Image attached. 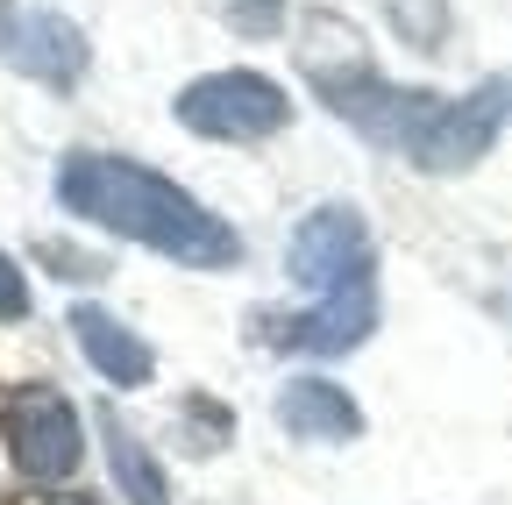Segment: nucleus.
Masks as SVG:
<instances>
[{
  "instance_id": "nucleus-4",
  "label": "nucleus",
  "mask_w": 512,
  "mask_h": 505,
  "mask_svg": "<svg viewBox=\"0 0 512 505\" xmlns=\"http://www.w3.org/2000/svg\"><path fill=\"white\" fill-rule=\"evenodd\" d=\"M0 434H8V456L29 484H64L86 456L79 413L57 385H22L8 406H0Z\"/></svg>"
},
{
  "instance_id": "nucleus-8",
  "label": "nucleus",
  "mask_w": 512,
  "mask_h": 505,
  "mask_svg": "<svg viewBox=\"0 0 512 505\" xmlns=\"http://www.w3.org/2000/svg\"><path fill=\"white\" fill-rule=\"evenodd\" d=\"M72 335H79L86 363L107 377V385H121V392H136V385H150V377H157L150 342H143L136 328H121L114 313H100V306H72Z\"/></svg>"
},
{
  "instance_id": "nucleus-9",
  "label": "nucleus",
  "mask_w": 512,
  "mask_h": 505,
  "mask_svg": "<svg viewBox=\"0 0 512 505\" xmlns=\"http://www.w3.org/2000/svg\"><path fill=\"white\" fill-rule=\"evenodd\" d=\"M278 420L299 441H356L363 434V413H356V399L335 385V377H292L278 392Z\"/></svg>"
},
{
  "instance_id": "nucleus-1",
  "label": "nucleus",
  "mask_w": 512,
  "mask_h": 505,
  "mask_svg": "<svg viewBox=\"0 0 512 505\" xmlns=\"http://www.w3.org/2000/svg\"><path fill=\"white\" fill-rule=\"evenodd\" d=\"M313 79H320L328 107L349 121L356 136L399 150L420 171H470L498 143V129L512 121V79H484L463 100H441V93H420V86H392L370 65H349V72L313 65Z\"/></svg>"
},
{
  "instance_id": "nucleus-13",
  "label": "nucleus",
  "mask_w": 512,
  "mask_h": 505,
  "mask_svg": "<svg viewBox=\"0 0 512 505\" xmlns=\"http://www.w3.org/2000/svg\"><path fill=\"white\" fill-rule=\"evenodd\" d=\"M43 264H57V278H107V264L100 257H86V249H72V242H43Z\"/></svg>"
},
{
  "instance_id": "nucleus-14",
  "label": "nucleus",
  "mask_w": 512,
  "mask_h": 505,
  "mask_svg": "<svg viewBox=\"0 0 512 505\" xmlns=\"http://www.w3.org/2000/svg\"><path fill=\"white\" fill-rule=\"evenodd\" d=\"M0 321H29V278L15 271L8 249H0Z\"/></svg>"
},
{
  "instance_id": "nucleus-6",
  "label": "nucleus",
  "mask_w": 512,
  "mask_h": 505,
  "mask_svg": "<svg viewBox=\"0 0 512 505\" xmlns=\"http://www.w3.org/2000/svg\"><path fill=\"white\" fill-rule=\"evenodd\" d=\"M370 328H377V285H356V292L320 299L313 313H271V321H256V342L285 349V356H349Z\"/></svg>"
},
{
  "instance_id": "nucleus-15",
  "label": "nucleus",
  "mask_w": 512,
  "mask_h": 505,
  "mask_svg": "<svg viewBox=\"0 0 512 505\" xmlns=\"http://www.w3.org/2000/svg\"><path fill=\"white\" fill-rule=\"evenodd\" d=\"M50 505H93V498H50Z\"/></svg>"
},
{
  "instance_id": "nucleus-3",
  "label": "nucleus",
  "mask_w": 512,
  "mask_h": 505,
  "mask_svg": "<svg viewBox=\"0 0 512 505\" xmlns=\"http://www.w3.org/2000/svg\"><path fill=\"white\" fill-rule=\"evenodd\" d=\"M178 121L214 143H264L292 121V93L264 72H214L178 93Z\"/></svg>"
},
{
  "instance_id": "nucleus-12",
  "label": "nucleus",
  "mask_w": 512,
  "mask_h": 505,
  "mask_svg": "<svg viewBox=\"0 0 512 505\" xmlns=\"http://www.w3.org/2000/svg\"><path fill=\"white\" fill-rule=\"evenodd\" d=\"M285 22V0H235L228 8V29H242V36H271Z\"/></svg>"
},
{
  "instance_id": "nucleus-10",
  "label": "nucleus",
  "mask_w": 512,
  "mask_h": 505,
  "mask_svg": "<svg viewBox=\"0 0 512 505\" xmlns=\"http://www.w3.org/2000/svg\"><path fill=\"white\" fill-rule=\"evenodd\" d=\"M100 434H107V463H114V484H121V498H128V505H171V491H164V470H157V456L143 449V441L128 434L114 413H100Z\"/></svg>"
},
{
  "instance_id": "nucleus-11",
  "label": "nucleus",
  "mask_w": 512,
  "mask_h": 505,
  "mask_svg": "<svg viewBox=\"0 0 512 505\" xmlns=\"http://www.w3.org/2000/svg\"><path fill=\"white\" fill-rule=\"evenodd\" d=\"M185 449H221V441L235 434V420H228V406H214V399H185Z\"/></svg>"
},
{
  "instance_id": "nucleus-2",
  "label": "nucleus",
  "mask_w": 512,
  "mask_h": 505,
  "mask_svg": "<svg viewBox=\"0 0 512 505\" xmlns=\"http://www.w3.org/2000/svg\"><path fill=\"white\" fill-rule=\"evenodd\" d=\"M57 200L86 221H100V228H114V235H128V242L157 249V257L192 264V271H228L242 257V235L221 214H207L192 193H178L171 178L128 164V157H100V150L64 157Z\"/></svg>"
},
{
  "instance_id": "nucleus-7",
  "label": "nucleus",
  "mask_w": 512,
  "mask_h": 505,
  "mask_svg": "<svg viewBox=\"0 0 512 505\" xmlns=\"http://www.w3.org/2000/svg\"><path fill=\"white\" fill-rule=\"evenodd\" d=\"M0 57H8L22 79L50 86V93H72L86 79V36H79V22H64L50 8H29V15H15L8 29H0Z\"/></svg>"
},
{
  "instance_id": "nucleus-5",
  "label": "nucleus",
  "mask_w": 512,
  "mask_h": 505,
  "mask_svg": "<svg viewBox=\"0 0 512 505\" xmlns=\"http://www.w3.org/2000/svg\"><path fill=\"white\" fill-rule=\"evenodd\" d=\"M285 271H292L313 299H335V292L377 285V249H370L363 214H356V207H320V214H306L299 235H292Z\"/></svg>"
}]
</instances>
